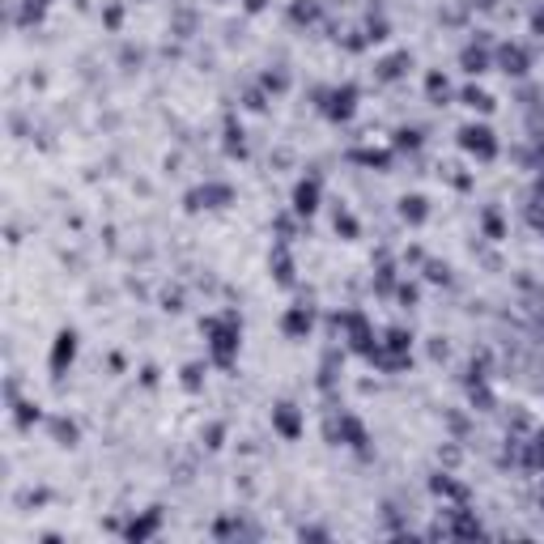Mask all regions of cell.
I'll return each mask as SVG.
<instances>
[{
	"mask_svg": "<svg viewBox=\"0 0 544 544\" xmlns=\"http://www.w3.org/2000/svg\"><path fill=\"white\" fill-rule=\"evenodd\" d=\"M204 332H208L213 362H217V366H234V357H238V332H243L238 315H226V319H208V323H204Z\"/></svg>",
	"mask_w": 544,
	"mask_h": 544,
	"instance_id": "obj_1",
	"label": "cell"
},
{
	"mask_svg": "<svg viewBox=\"0 0 544 544\" xmlns=\"http://www.w3.org/2000/svg\"><path fill=\"white\" fill-rule=\"evenodd\" d=\"M73 357H77V332H73V328H64V332L56 336V345H51V374H56V378H64V374H69V366H73Z\"/></svg>",
	"mask_w": 544,
	"mask_h": 544,
	"instance_id": "obj_2",
	"label": "cell"
},
{
	"mask_svg": "<svg viewBox=\"0 0 544 544\" xmlns=\"http://www.w3.org/2000/svg\"><path fill=\"white\" fill-rule=\"evenodd\" d=\"M459 145H464L468 153H476L480 162H489V157L498 153V141H494V132H489V128H476V124L459 132Z\"/></svg>",
	"mask_w": 544,
	"mask_h": 544,
	"instance_id": "obj_3",
	"label": "cell"
},
{
	"mask_svg": "<svg viewBox=\"0 0 544 544\" xmlns=\"http://www.w3.org/2000/svg\"><path fill=\"white\" fill-rule=\"evenodd\" d=\"M353 106H357V90H353V85H341V90H332V98H328L323 111H328L332 120H349Z\"/></svg>",
	"mask_w": 544,
	"mask_h": 544,
	"instance_id": "obj_4",
	"label": "cell"
},
{
	"mask_svg": "<svg viewBox=\"0 0 544 544\" xmlns=\"http://www.w3.org/2000/svg\"><path fill=\"white\" fill-rule=\"evenodd\" d=\"M272 425L281 429V438H298V434H302V417H298L294 404H277V408H272Z\"/></svg>",
	"mask_w": 544,
	"mask_h": 544,
	"instance_id": "obj_5",
	"label": "cell"
},
{
	"mask_svg": "<svg viewBox=\"0 0 544 544\" xmlns=\"http://www.w3.org/2000/svg\"><path fill=\"white\" fill-rule=\"evenodd\" d=\"M226 200H230L226 183H208V187H200V192L187 196V208H213V204H226Z\"/></svg>",
	"mask_w": 544,
	"mask_h": 544,
	"instance_id": "obj_6",
	"label": "cell"
},
{
	"mask_svg": "<svg viewBox=\"0 0 544 544\" xmlns=\"http://www.w3.org/2000/svg\"><path fill=\"white\" fill-rule=\"evenodd\" d=\"M157 523H162V510H157V506H153V510H145V515H141V519H132V523H128V531H124V536H128V540H136V544H141V540H149V536H153V531H157Z\"/></svg>",
	"mask_w": 544,
	"mask_h": 544,
	"instance_id": "obj_7",
	"label": "cell"
},
{
	"mask_svg": "<svg viewBox=\"0 0 544 544\" xmlns=\"http://www.w3.org/2000/svg\"><path fill=\"white\" fill-rule=\"evenodd\" d=\"M294 208L306 213V217L319 208V179H302V183H298V192H294Z\"/></svg>",
	"mask_w": 544,
	"mask_h": 544,
	"instance_id": "obj_8",
	"label": "cell"
},
{
	"mask_svg": "<svg viewBox=\"0 0 544 544\" xmlns=\"http://www.w3.org/2000/svg\"><path fill=\"white\" fill-rule=\"evenodd\" d=\"M310 323H315V315H310V306H294L289 315H285V336H306L310 332Z\"/></svg>",
	"mask_w": 544,
	"mask_h": 544,
	"instance_id": "obj_9",
	"label": "cell"
},
{
	"mask_svg": "<svg viewBox=\"0 0 544 544\" xmlns=\"http://www.w3.org/2000/svg\"><path fill=\"white\" fill-rule=\"evenodd\" d=\"M498 60H502V69H506V73H515V77H523V73H527V51H523V47H515V43H506V47L498 51Z\"/></svg>",
	"mask_w": 544,
	"mask_h": 544,
	"instance_id": "obj_10",
	"label": "cell"
},
{
	"mask_svg": "<svg viewBox=\"0 0 544 544\" xmlns=\"http://www.w3.org/2000/svg\"><path fill=\"white\" fill-rule=\"evenodd\" d=\"M429 489H434V494H438V498H459V502L468 498V494H464V485H455V480H451V476H443V472L429 480Z\"/></svg>",
	"mask_w": 544,
	"mask_h": 544,
	"instance_id": "obj_11",
	"label": "cell"
},
{
	"mask_svg": "<svg viewBox=\"0 0 544 544\" xmlns=\"http://www.w3.org/2000/svg\"><path fill=\"white\" fill-rule=\"evenodd\" d=\"M51 438H56L60 447H77V425L64 421V417H56V421H51Z\"/></svg>",
	"mask_w": 544,
	"mask_h": 544,
	"instance_id": "obj_12",
	"label": "cell"
},
{
	"mask_svg": "<svg viewBox=\"0 0 544 544\" xmlns=\"http://www.w3.org/2000/svg\"><path fill=\"white\" fill-rule=\"evenodd\" d=\"M272 268H277V281L281 285H294V259L285 247H277V255H272Z\"/></svg>",
	"mask_w": 544,
	"mask_h": 544,
	"instance_id": "obj_13",
	"label": "cell"
},
{
	"mask_svg": "<svg viewBox=\"0 0 544 544\" xmlns=\"http://www.w3.org/2000/svg\"><path fill=\"white\" fill-rule=\"evenodd\" d=\"M13 421H17V429H30V425L38 421V404H26V400H13Z\"/></svg>",
	"mask_w": 544,
	"mask_h": 544,
	"instance_id": "obj_14",
	"label": "cell"
},
{
	"mask_svg": "<svg viewBox=\"0 0 544 544\" xmlns=\"http://www.w3.org/2000/svg\"><path fill=\"white\" fill-rule=\"evenodd\" d=\"M400 213H404V222L417 226V222H425V200H421V196H404V200H400Z\"/></svg>",
	"mask_w": 544,
	"mask_h": 544,
	"instance_id": "obj_15",
	"label": "cell"
},
{
	"mask_svg": "<svg viewBox=\"0 0 544 544\" xmlns=\"http://www.w3.org/2000/svg\"><path fill=\"white\" fill-rule=\"evenodd\" d=\"M341 438H349L353 447H362V443H366V429H362V421H357V417H341Z\"/></svg>",
	"mask_w": 544,
	"mask_h": 544,
	"instance_id": "obj_16",
	"label": "cell"
},
{
	"mask_svg": "<svg viewBox=\"0 0 544 544\" xmlns=\"http://www.w3.org/2000/svg\"><path fill=\"white\" fill-rule=\"evenodd\" d=\"M459 60H464V69H468V73H485V69H489V56H485L480 47H468Z\"/></svg>",
	"mask_w": 544,
	"mask_h": 544,
	"instance_id": "obj_17",
	"label": "cell"
},
{
	"mask_svg": "<svg viewBox=\"0 0 544 544\" xmlns=\"http://www.w3.org/2000/svg\"><path fill=\"white\" fill-rule=\"evenodd\" d=\"M464 102L476 106V111H494V98H489L485 90H464Z\"/></svg>",
	"mask_w": 544,
	"mask_h": 544,
	"instance_id": "obj_18",
	"label": "cell"
},
{
	"mask_svg": "<svg viewBox=\"0 0 544 544\" xmlns=\"http://www.w3.org/2000/svg\"><path fill=\"white\" fill-rule=\"evenodd\" d=\"M404 64H408V56H392L383 69H378V77H387V81H392V77H400V73H404Z\"/></svg>",
	"mask_w": 544,
	"mask_h": 544,
	"instance_id": "obj_19",
	"label": "cell"
},
{
	"mask_svg": "<svg viewBox=\"0 0 544 544\" xmlns=\"http://www.w3.org/2000/svg\"><path fill=\"white\" fill-rule=\"evenodd\" d=\"M429 98H447V77L443 73H429Z\"/></svg>",
	"mask_w": 544,
	"mask_h": 544,
	"instance_id": "obj_20",
	"label": "cell"
},
{
	"mask_svg": "<svg viewBox=\"0 0 544 544\" xmlns=\"http://www.w3.org/2000/svg\"><path fill=\"white\" fill-rule=\"evenodd\" d=\"M336 230H341L345 238H353V234H357V222H353L349 213H336Z\"/></svg>",
	"mask_w": 544,
	"mask_h": 544,
	"instance_id": "obj_21",
	"label": "cell"
},
{
	"mask_svg": "<svg viewBox=\"0 0 544 544\" xmlns=\"http://www.w3.org/2000/svg\"><path fill=\"white\" fill-rule=\"evenodd\" d=\"M485 230H489V238H502V217L498 213H485Z\"/></svg>",
	"mask_w": 544,
	"mask_h": 544,
	"instance_id": "obj_22",
	"label": "cell"
},
{
	"mask_svg": "<svg viewBox=\"0 0 544 544\" xmlns=\"http://www.w3.org/2000/svg\"><path fill=\"white\" fill-rule=\"evenodd\" d=\"M183 383H187L192 392L200 387V366H187V370H183Z\"/></svg>",
	"mask_w": 544,
	"mask_h": 544,
	"instance_id": "obj_23",
	"label": "cell"
},
{
	"mask_svg": "<svg viewBox=\"0 0 544 544\" xmlns=\"http://www.w3.org/2000/svg\"><path fill=\"white\" fill-rule=\"evenodd\" d=\"M264 85H268V90H285V73H268Z\"/></svg>",
	"mask_w": 544,
	"mask_h": 544,
	"instance_id": "obj_24",
	"label": "cell"
},
{
	"mask_svg": "<svg viewBox=\"0 0 544 544\" xmlns=\"http://www.w3.org/2000/svg\"><path fill=\"white\" fill-rule=\"evenodd\" d=\"M315 13H319V9H315V5H298V9H294V17H298V22H310V17H315Z\"/></svg>",
	"mask_w": 544,
	"mask_h": 544,
	"instance_id": "obj_25",
	"label": "cell"
},
{
	"mask_svg": "<svg viewBox=\"0 0 544 544\" xmlns=\"http://www.w3.org/2000/svg\"><path fill=\"white\" fill-rule=\"evenodd\" d=\"M531 30H536V34H544V13H536V17H531Z\"/></svg>",
	"mask_w": 544,
	"mask_h": 544,
	"instance_id": "obj_26",
	"label": "cell"
},
{
	"mask_svg": "<svg viewBox=\"0 0 544 544\" xmlns=\"http://www.w3.org/2000/svg\"><path fill=\"white\" fill-rule=\"evenodd\" d=\"M247 9H251V13H255V9H264V0H247Z\"/></svg>",
	"mask_w": 544,
	"mask_h": 544,
	"instance_id": "obj_27",
	"label": "cell"
}]
</instances>
